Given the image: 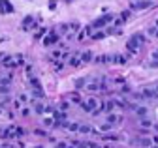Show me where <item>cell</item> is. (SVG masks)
<instances>
[{"mask_svg":"<svg viewBox=\"0 0 158 148\" xmlns=\"http://www.w3.org/2000/svg\"><path fill=\"white\" fill-rule=\"evenodd\" d=\"M141 41H145V36L143 34H134L128 41V49L132 51V53H137V49L141 47Z\"/></svg>","mask_w":158,"mask_h":148,"instance_id":"obj_1","label":"cell"},{"mask_svg":"<svg viewBox=\"0 0 158 148\" xmlns=\"http://www.w3.org/2000/svg\"><path fill=\"white\" fill-rule=\"evenodd\" d=\"M109 21H113V15L111 13H105V15H102V17H98L90 26H92V28H100V26H105Z\"/></svg>","mask_w":158,"mask_h":148,"instance_id":"obj_2","label":"cell"},{"mask_svg":"<svg viewBox=\"0 0 158 148\" xmlns=\"http://www.w3.org/2000/svg\"><path fill=\"white\" fill-rule=\"evenodd\" d=\"M151 6V0H134L130 4V10L132 11H139V10H147Z\"/></svg>","mask_w":158,"mask_h":148,"instance_id":"obj_3","label":"cell"},{"mask_svg":"<svg viewBox=\"0 0 158 148\" xmlns=\"http://www.w3.org/2000/svg\"><path fill=\"white\" fill-rule=\"evenodd\" d=\"M96 105H98V101L94 98H89L87 101H81V107L87 111V113H92V111L96 109Z\"/></svg>","mask_w":158,"mask_h":148,"instance_id":"obj_4","label":"cell"},{"mask_svg":"<svg viewBox=\"0 0 158 148\" xmlns=\"http://www.w3.org/2000/svg\"><path fill=\"white\" fill-rule=\"evenodd\" d=\"M0 13H2V15L13 13V6H11V2H8V0H0Z\"/></svg>","mask_w":158,"mask_h":148,"instance_id":"obj_5","label":"cell"},{"mask_svg":"<svg viewBox=\"0 0 158 148\" xmlns=\"http://www.w3.org/2000/svg\"><path fill=\"white\" fill-rule=\"evenodd\" d=\"M57 41H58V34L57 32H49V34L45 36V39H43V45L49 47V45H55Z\"/></svg>","mask_w":158,"mask_h":148,"instance_id":"obj_6","label":"cell"},{"mask_svg":"<svg viewBox=\"0 0 158 148\" xmlns=\"http://www.w3.org/2000/svg\"><path fill=\"white\" fill-rule=\"evenodd\" d=\"M34 28V17L32 15H26L23 19V30H32Z\"/></svg>","mask_w":158,"mask_h":148,"instance_id":"obj_7","label":"cell"},{"mask_svg":"<svg viewBox=\"0 0 158 148\" xmlns=\"http://www.w3.org/2000/svg\"><path fill=\"white\" fill-rule=\"evenodd\" d=\"M113 107H115V101H105L104 105L100 107V113H109V111H111Z\"/></svg>","mask_w":158,"mask_h":148,"instance_id":"obj_8","label":"cell"},{"mask_svg":"<svg viewBox=\"0 0 158 148\" xmlns=\"http://www.w3.org/2000/svg\"><path fill=\"white\" fill-rule=\"evenodd\" d=\"M143 98H145V99H147V98H149V99H155V98H158V94H156L155 90H151V88H145V90H143Z\"/></svg>","mask_w":158,"mask_h":148,"instance_id":"obj_9","label":"cell"},{"mask_svg":"<svg viewBox=\"0 0 158 148\" xmlns=\"http://www.w3.org/2000/svg\"><path fill=\"white\" fill-rule=\"evenodd\" d=\"M90 60H92V53H90V51L81 54V62H90Z\"/></svg>","mask_w":158,"mask_h":148,"instance_id":"obj_10","label":"cell"},{"mask_svg":"<svg viewBox=\"0 0 158 148\" xmlns=\"http://www.w3.org/2000/svg\"><path fill=\"white\" fill-rule=\"evenodd\" d=\"M105 120H107V124H117V122H121V118L115 116V114H107V118H105Z\"/></svg>","mask_w":158,"mask_h":148,"instance_id":"obj_11","label":"cell"},{"mask_svg":"<svg viewBox=\"0 0 158 148\" xmlns=\"http://www.w3.org/2000/svg\"><path fill=\"white\" fill-rule=\"evenodd\" d=\"M139 145L143 146V148H149V146H151V139H149V137H143V139L139 141Z\"/></svg>","mask_w":158,"mask_h":148,"instance_id":"obj_12","label":"cell"},{"mask_svg":"<svg viewBox=\"0 0 158 148\" xmlns=\"http://www.w3.org/2000/svg\"><path fill=\"white\" fill-rule=\"evenodd\" d=\"M70 64H72V66H79V64H81V60H79V54H73V56L70 58Z\"/></svg>","mask_w":158,"mask_h":148,"instance_id":"obj_13","label":"cell"},{"mask_svg":"<svg viewBox=\"0 0 158 148\" xmlns=\"http://www.w3.org/2000/svg\"><path fill=\"white\" fill-rule=\"evenodd\" d=\"M70 99H72V101H76V103H81V98H79V94H77V92L70 94Z\"/></svg>","mask_w":158,"mask_h":148,"instance_id":"obj_14","label":"cell"},{"mask_svg":"<svg viewBox=\"0 0 158 148\" xmlns=\"http://www.w3.org/2000/svg\"><path fill=\"white\" fill-rule=\"evenodd\" d=\"M136 113L139 114V116H145V114H147V109H145V107H136Z\"/></svg>","mask_w":158,"mask_h":148,"instance_id":"obj_15","label":"cell"},{"mask_svg":"<svg viewBox=\"0 0 158 148\" xmlns=\"http://www.w3.org/2000/svg\"><path fill=\"white\" fill-rule=\"evenodd\" d=\"M85 85H87V79H77V81H76V86H77V88H83Z\"/></svg>","mask_w":158,"mask_h":148,"instance_id":"obj_16","label":"cell"},{"mask_svg":"<svg viewBox=\"0 0 158 148\" xmlns=\"http://www.w3.org/2000/svg\"><path fill=\"white\" fill-rule=\"evenodd\" d=\"M66 127H68L70 131H77L79 129V124H66Z\"/></svg>","mask_w":158,"mask_h":148,"instance_id":"obj_17","label":"cell"},{"mask_svg":"<svg viewBox=\"0 0 158 148\" xmlns=\"http://www.w3.org/2000/svg\"><path fill=\"white\" fill-rule=\"evenodd\" d=\"M130 19V11H122V15H121V21L124 23V21H128Z\"/></svg>","mask_w":158,"mask_h":148,"instance_id":"obj_18","label":"cell"},{"mask_svg":"<svg viewBox=\"0 0 158 148\" xmlns=\"http://www.w3.org/2000/svg\"><path fill=\"white\" fill-rule=\"evenodd\" d=\"M47 107L45 105H40V103H36V113H45Z\"/></svg>","mask_w":158,"mask_h":148,"instance_id":"obj_19","label":"cell"},{"mask_svg":"<svg viewBox=\"0 0 158 148\" xmlns=\"http://www.w3.org/2000/svg\"><path fill=\"white\" fill-rule=\"evenodd\" d=\"M104 139H107V141H119V135H104Z\"/></svg>","mask_w":158,"mask_h":148,"instance_id":"obj_20","label":"cell"},{"mask_svg":"<svg viewBox=\"0 0 158 148\" xmlns=\"http://www.w3.org/2000/svg\"><path fill=\"white\" fill-rule=\"evenodd\" d=\"M104 36H105V32H96V34H92V38L94 39H102Z\"/></svg>","mask_w":158,"mask_h":148,"instance_id":"obj_21","label":"cell"},{"mask_svg":"<svg viewBox=\"0 0 158 148\" xmlns=\"http://www.w3.org/2000/svg\"><path fill=\"white\" fill-rule=\"evenodd\" d=\"M96 62H109V56H105V54H104V56H98V60H96Z\"/></svg>","mask_w":158,"mask_h":148,"instance_id":"obj_22","label":"cell"},{"mask_svg":"<svg viewBox=\"0 0 158 148\" xmlns=\"http://www.w3.org/2000/svg\"><path fill=\"white\" fill-rule=\"evenodd\" d=\"M43 124H45V126H51V124H55V120H51V118H43Z\"/></svg>","mask_w":158,"mask_h":148,"instance_id":"obj_23","label":"cell"},{"mask_svg":"<svg viewBox=\"0 0 158 148\" xmlns=\"http://www.w3.org/2000/svg\"><path fill=\"white\" fill-rule=\"evenodd\" d=\"M45 32H47L45 28H42V30H40V32H38V34H36V39H40V38H42V36H43V34H45Z\"/></svg>","mask_w":158,"mask_h":148,"instance_id":"obj_24","label":"cell"},{"mask_svg":"<svg viewBox=\"0 0 158 148\" xmlns=\"http://www.w3.org/2000/svg\"><path fill=\"white\" fill-rule=\"evenodd\" d=\"M68 107H70V105H68V103H66V101H62V103H60V109H62V111H66V109H68Z\"/></svg>","mask_w":158,"mask_h":148,"instance_id":"obj_25","label":"cell"},{"mask_svg":"<svg viewBox=\"0 0 158 148\" xmlns=\"http://www.w3.org/2000/svg\"><path fill=\"white\" fill-rule=\"evenodd\" d=\"M141 126H147L149 127V126H151V120H141Z\"/></svg>","mask_w":158,"mask_h":148,"instance_id":"obj_26","label":"cell"},{"mask_svg":"<svg viewBox=\"0 0 158 148\" xmlns=\"http://www.w3.org/2000/svg\"><path fill=\"white\" fill-rule=\"evenodd\" d=\"M57 148H66V142H58V145H57Z\"/></svg>","mask_w":158,"mask_h":148,"instance_id":"obj_27","label":"cell"},{"mask_svg":"<svg viewBox=\"0 0 158 148\" xmlns=\"http://www.w3.org/2000/svg\"><path fill=\"white\" fill-rule=\"evenodd\" d=\"M152 58H156V60H158V49L155 51V53H152Z\"/></svg>","mask_w":158,"mask_h":148,"instance_id":"obj_28","label":"cell"},{"mask_svg":"<svg viewBox=\"0 0 158 148\" xmlns=\"http://www.w3.org/2000/svg\"><path fill=\"white\" fill-rule=\"evenodd\" d=\"M155 141H156V142H158V135H156V137H155Z\"/></svg>","mask_w":158,"mask_h":148,"instance_id":"obj_29","label":"cell"},{"mask_svg":"<svg viewBox=\"0 0 158 148\" xmlns=\"http://www.w3.org/2000/svg\"><path fill=\"white\" fill-rule=\"evenodd\" d=\"M66 148H73V145H72V146H66Z\"/></svg>","mask_w":158,"mask_h":148,"instance_id":"obj_30","label":"cell"},{"mask_svg":"<svg viewBox=\"0 0 158 148\" xmlns=\"http://www.w3.org/2000/svg\"><path fill=\"white\" fill-rule=\"evenodd\" d=\"M149 148H158V146H149Z\"/></svg>","mask_w":158,"mask_h":148,"instance_id":"obj_31","label":"cell"},{"mask_svg":"<svg viewBox=\"0 0 158 148\" xmlns=\"http://www.w3.org/2000/svg\"><path fill=\"white\" fill-rule=\"evenodd\" d=\"M2 148H10V146H8V145H6V146H2Z\"/></svg>","mask_w":158,"mask_h":148,"instance_id":"obj_32","label":"cell"},{"mask_svg":"<svg viewBox=\"0 0 158 148\" xmlns=\"http://www.w3.org/2000/svg\"><path fill=\"white\" fill-rule=\"evenodd\" d=\"M155 92H156V94H158V86H156V90H155Z\"/></svg>","mask_w":158,"mask_h":148,"instance_id":"obj_33","label":"cell"},{"mask_svg":"<svg viewBox=\"0 0 158 148\" xmlns=\"http://www.w3.org/2000/svg\"><path fill=\"white\" fill-rule=\"evenodd\" d=\"M34 148H42V146H34Z\"/></svg>","mask_w":158,"mask_h":148,"instance_id":"obj_34","label":"cell"},{"mask_svg":"<svg viewBox=\"0 0 158 148\" xmlns=\"http://www.w3.org/2000/svg\"><path fill=\"white\" fill-rule=\"evenodd\" d=\"M66 2H72V0H66Z\"/></svg>","mask_w":158,"mask_h":148,"instance_id":"obj_35","label":"cell"},{"mask_svg":"<svg viewBox=\"0 0 158 148\" xmlns=\"http://www.w3.org/2000/svg\"><path fill=\"white\" fill-rule=\"evenodd\" d=\"M105 148H111V146H105Z\"/></svg>","mask_w":158,"mask_h":148,"instance_id":"obj_36","label":"cell"},{"mask_svg":"<svg viewBox=\"0 0 158 148\" xmlns=\"http://www.w3.org/2000/svg\"><path fill=\"white\" fill-rule=\"evenodd\" d=\"M156 34H158V30H156Z\"/></svg>","mask_w":158,"mask_h":148,"instance_id":"obj_37","label":"cell"}]
</instances>
